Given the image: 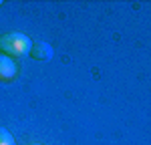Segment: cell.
Here are the masks:
<instances>
[{"instance_id": "6da1fadb", "label": "cell", "mask_w": 151, "mask_h": 145, "mask_svg": "<svg viewBox=\"0 0 151 145\" xmlns=\"http://www.w3.org/2000/svg\"><path fill=\"white\" fill-rule=\"evenodd\" d=\"M32 40L24 32H4L0 36V55L6 57H26L30 52Z\"/></svg>"}, {"instance_id": "7a4b0ae2", "label": "cell", "mask_w": 151, "mask_h": 145, "mask_svg": "<svg viewBox=\"0 0 151 145\" xmlns=\"http://www.w3.org/2000/svg\"><path fill=\"white\" fill-rule=\"evenodd\" d=\"M16 75H18V67H16L14 59L0 55V83H10L16 79Z\"/></svg>"}, {"instance_id": "3957f363", "label": "cell", "mask_w": 151, "mask_h": 145, "mask_svg": "<svg viewBox=\"0 0 151 145\" xmlns=\"http://www.w3.org/2000/svg\"><path fill=\"white\" fill-rule=\"evenodd\" d=\"M52 55H55V50L52 47L45 42V40H36L32 42V47H30V52H28V57L35 60H40V62H45V60H50L52 59Z\"/></svg>"}, {"instance_id": "277c9868", "label": "cell", "mask_w": 151, "mask_h": 145, "mask_svg": "<svg viewBox=\"0 0 151 145\" xmlns=\"http://www.w3.org/2000/svg\"><path fill=\"white\" fill-rule=\"evenodd\" d=\"M0 145H16L10 131H6L4 127H0Z\"/></svg>"}, {"instance_id": "5b68a950", "label": "cell", "mask_w": 151, "mask_h": 145, "mask_svg": "<svg viewBox=\"0 0 151 145\" xmlns=\"http://www.w3.org/2000/svg\"><path fill=\"white\" fill-rule=\"evenodd\" d=\"M28 145H42V143H28Z\"/></svg>"}, {"instance_id": "8992f818", "label": "cell", "mask_w": 151, "mask_h": 145, "mask_svg": "<svg viewBox=\"0 0 151 145\" xmlns=\"http://www.w3.org/2000/svg\"><path fill=\"white\" fill-rule=\"evenodd\" d=\"M0 6H2V0H0Z\"/></svg>"}]
</instances>
